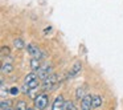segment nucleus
Masks as SVG:
<instances>
[{"label": "nucleus", "instance_id": "obj_14", "mask_svg": "<svg viewBox=\"0 0 123 110\" xmlns=\"http://www.w3.org/2000/svg\"><path fill=\"white\" fill-rule=\"evenodd\" d=\"M35 80H37V73H36V72H31V73H28V74L25 76L24 84H29V82H32V81H35Z\"/></svg>", "mask_w": 123, "mask_h": 110}, {"label": "nucleus", "instance_id": "obj_13", "mask_svg": "<svg viewBox=\"0 0 123 110\" xmlns=\"http://www.w3.org/2000/svg\"><path fill=\"white\" fill-rule=\"evenodd\" d=\"M102 102H103V99H102L101 96H93V109H98V107H101Z\"/></svg>", "mask_w": 123, "mask_h": 110}, {"label": "nucleus", "instance_id": "obj_11", "mask_svg": "<svg viewBox=\"0 0 123 110\" xmlns=\"http://www.w3.org/2000/svg\"><path fill=\"white\" fill-rule=\"evenodd\" d=\"M15 110H28V104L24 99H20L15 104Z\"/></svg>", "mask_w": 123, "mask_h": 110}, {"label": "nucleus", "instance_id": "obj_19", "mask_svg": "<svg viewBox=\"0 0 123 110\" xmlns=\"http://www.w3.org/2000/svg\"><path fill=\"white\" fill-rule=\"evenodd\" d=\"M9 110H15V107H13V109H9Z\"/></svg>", "mask_w": 123, "mask_h": 110}, {"label": "nucleus", "instance_id": "obj_6", "mask_svg": "<svg viewBox=\"0 0 123 110\" xmlns=\"http://www.w3.org/2000/svg\"><path fill=\"white\" fill-rule=\"evenodd\" d=\"M65 98H64V96H57L56 98H54V101H53V104H52V109L50 110H64V107H65Z\"/></svg>", "mask_w": 123, "mask_h": 110}, {"label": "nucleus", "instance_id": "obj_5", "mask_svg": "<svg viewBox=\"0 0 123 110\" xmlns=\"http://www.w3.org/2000/svg\"><path fill=\"white\" fill-rule=\"evenodd\" d=\"M81 72H82V62H81V61H75L74 64L72 65L70 70L68 72V78L77 77V76H80Z\"/></svg>", "mask_w": 123, "mask_h": 110}, {"label": "nucleus", "instance_id": "obj_12", "mask_svg": "<svg viewBox=\"0 0 123 110\" xmlns=\"http://www.w3.org/2000/svg\"><path fill=\"white\" fill-rule=\"evenodd\" d=\"M12 70H13V65H12L11 62H3V65H1V73H3V74L11 73Z\"/></svg>", "mask_w": 123, "mask_h": 110}, {"label": "nucleus", "instance_id": "obj_9", "mask_svg": "<svg viewBox=\"0 0 123 110\" xmlns=\"http://www.w3.org/2000/svg\"><path fill=\"white\" fill-rule=\"evenodd\" d=\"M86 96H87V93H86V86H78L77 90H75V97H77V99H82V98H85Z\"/></svg>", "mask_w": 123, "mask_h": 110}, {"label": "nucleus", "instance_id": "obj_17", "mask_svg": "<svg viewBox=\"0 0 123 110\" xmlns=\"http://www.w3.org/2000/svg\"><path fill=\"white\" fill-rule=\"evenodd\" d=\"M11 54V51H9L8 46H1V56L6 57V56H9Z\"/></svg>", "mask_w": 123, "mask_h": 110}, {"label": "nucleus", "instance_id": "obj_3", "mask_svg": "<svg viewBox=\"0 0 123 110\" xmlns=\"http://www.w3.org/2000/svg\"><path fill=\"white\" fill-rule=\"evenodd\" d=\"M37 77L40 78V80H45L48 76H50L52 73H53V66H52L50 62H45V64H41L40 69L37 70Z\"/></svg>", "mask_w": 123, "mask_h": 110}, {"label": "nucleus", "instance_id": "obj_1", "mask_svg": "<svg viewBox=\"0 0 123 110\" xmlns=\"http://www.w3.org/2000/svg\"><path fill=\"white\" fill-rule=\"evenodd\" d=\"M49 104V97L46 93H40L33 99V107L35 110H45Z\"/></svg>", "mask_w": 123, "mask_h": 110}, {"label": "nucleus", "instance_id": "obj_15", "mask_svg": "<svg viewBox=\"0 0 123 110\" xmlns=\"http://www.w3.org/2000/svg\"><path fill=\"white\" fill-rule=\"evenodd\" d=\"M64 110H77V107H75L74 102L69 99V101L65 102V107H64Z\"/></svg>", "mask_w": 123, "mask_h": 110}, {"label": "nucleus", "instance_id": "obj_7", "mask_svg": "<svg viewBox=\"0 0 123 110\" xmlns=\"http://www.w3.org/2000/svg\"><path fill=\"white\" fill-rule=\"evenodd\" d=\"M93 109V96L87 94L85 98L81 99V110H91Z\"/></svg>", "mask_w": 123, "mask_h": 110}, {"label": "nucleus", "instance_id": "obj_8", "mask_svg": "<svg viewBox=\"0 0 123 110\" xmlns=\"http://www.w3.org/2000/svg\"><path fill=\"white\" fill-rule=\"evenodd\" d=\"M29 64H31V68H32L33 72H37V70L40 69V66H41V60L36 58V57H32Z\"/></svg>", "mask_w": 123, "mask_h": 110}, {"label": "nucleus", "instance_id": "obj_10", "mask_svg": "<svg viewBox=\"0 0 123 110\" xmlns=\"http://www.w3.org/2000/svg\"><path fill=\"white\" fill-rule=\"evenodd\" d=\"M0 106H1V110H9V109H13V102L11 101V99H1V104H0Z\"/></svg>", "mask_w": 123, "mask_h": 110}, {"label": "nucleus", "instance_id": "obj_16", "mask_svg": "<svg viewBox=\"0 0 123 110\" xmlns=\"http://www.w3.org/2000/svg\"><path fill=\"white\" fill-rule=\"evenodd\" d=\"M13 46L16 49H21V48H24V41L21 40V39H16V40L13 41Z\"/></svg>", "mask_w": 123, "mask_h": 110}, {"label": "nucleus", "instance_id": "obj_4", "mask_svg": "<svg viewBox=\"0 0 123 110\" xmlns=\"http://www.w3.org/2000/svg\"><path fill=\"white\" fill-rule=\"evenodd\" d=\"M27 51L32 57H36V58H40V60H41V57L45 56V52H43L37 45H35V44H32V43L27 45Z\"/></svg>", "mask_w": 123, "mask_h": 110}, {"label": "nucleus", "instance_id": "obj_18", "mask_svg": "<svg viewBox=\"0 0 123 110\" xmlns=\"http://www.w3.org/2000/svg\"><path fill=\"white\" fill-rule=\"evenodd\" d=\"M9 93H11V96H17V94L20 93V89L17 88V86H12V88L9 89Z\"/></svg>", "mask_w": 123, "mask_h": 110}, {"label": "nucleus", "instance_id": "obj_2", "mask_svg": "<svg viewBox=\"0 0 123 110\" xmlns=\"http://www.w3.org/2000/svg\"><path fill=\"white\" fill-rule=\"evenodd\" d=\"M57 86H58V76H57L56 73H52V74L48 76L45 80H43V88H44V90H46V91L53 90Z\"/></svg>", "mask_w": 123, "mask_h": 110}]
</instances>
